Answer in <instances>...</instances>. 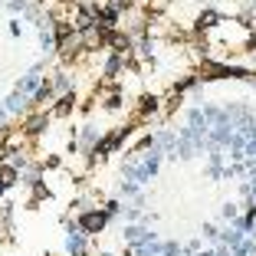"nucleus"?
I'll use <instances>...</instances> for the list:
<instances>
[{
	"label": "nucleus",
	"mask_w": 256,
	"mask_h": 256,
	"mask_svg": "<svg viewBox=\"0 0 256 256\" xmlns=\"http://www.w3.org/2000/svg\"><path fill=\"white\" fill-rule=\"evenodd\" d=\"M76 226H79L86 236H96V234H102V230L108 226V214L106 210H89V207H86V210H79Z\"/></svg>",
	"instance_id": "f257e3e1"
},
{
	"label": "nucleus",
	"mask_w": 256,
	"mask_h": 256,
	"mask_svg": "<svg viewBox=\"0 0 256 256\" xmlns=\"http://www.w3.org/2000/svg\"><path fill=\"white\" fill-rule=\"evenodd\" d=\"M0 106H4V112H7V115H23L26 108H30V96H23V92L14 89L4 102H0Z\"/></svg>",
	"instance_id": "f03ea898"
},
{
	"label": "nucleus",
	"mask_w": 256,
	"mask_h": 256,
	"mask_svg": "<svg viewBox=\"0 0 256 256\" xmlns=\"http://www.w3.org/2000/svg\"><path fill=\"white\" fill-rule=\"evenodd\" d=\"M125 236L128 243H132V246H138V243H151V240H158V234H154V230H148V226H125Z\"/></svg>",
	"instance_id": "7ed1b4c3"
},
{
	"label": "nucleus",
	"mask_w": 256,
	"mask_h": 256,
	"mask_svg": "<svg viewBox=\"0 0 256 256\" xmlns=\"http://www.w3.org/2000/svg\"><path fill=\"white\" fill-rule=\"evenodd\" d=\"M40 72H43V62L30 66V72H26V76L20 79V82H16V92H23V96H33V89L40 86Z\"/></svg>",
	"instance_id": "20e7f679"
},
{
	"label": "nucleus",
	"mask_w": 256,
	"mask_h": 256,
	"mask_svg": "<svg viewBox=\"0 0 256 256\" xmlns=\"http://www.w3.org/2000/svg\"><path fill=\"white\" fill-rule=\"evenodd\" d=\"M66 250L72 256H86L82 250H86V234L79 230V226H69V234H66Z\"/></svg>",
	"instance_id": "39448f33"
},
{
	"label": "nucleus",
	"mask_w": 256,
	"mask_h": 256,
	"mask_svg": "<svg viewBox=\"0 0 256 256\" xmlns=\"http://www.w3.org/2000/svg\"><path fill=\"white\" fill-rule=\"evenodd\" d=\"M53 98H56L53 86H50V82H40L36 89H33V98H30V106H40V108H43V106H50Z\"/></svg>",
	"instance_id": "423d86ee"
},
{
	"label": "nucleus",
	"mask_w": 256,
	"mask_h": 256,
	"mask_svg": "<svg viewBox=\"0 0 256 256\" xmlns=\"http://www.w3.org/2000/svg\"><path fill=\"white\" fill-rule=\"evenodd\" d=\"M220 23H224V16H220L214 7H207V10H200V16H197V30H214V26H220Z\"/></svg>",
	"instance_id": "0eeeda50"
},
{
	"label": "nucleus",
	"mask_w": 256,
	"mask_h": 256,
	"mask_svg": "<svg viewBox=\"0 0 256 256\" xmlns=\"http://www.w3.org/2000/svg\"><path fill=\"white\" fill-rule=\"evenodd\" d=\"M72 108H76V92L69 89V92H62V96H60V102L53 106V115H60V118H62V115H69Z\"/></svg>",
	"instance_id": "6e6552de"
},
{
	"label": "nucleus",
	"mask_w": 256,
	"mask_h": 256,
	"mask_svg": "<svg viewBox=\"0 0 256 256\" xmlns=\"http://www.w3.org/2000/svg\"><path fill=\"white\" fill-rule=\"evenodd\" d=\"M0 184H4V188H14V184H20V171H16V168H10L7 161L0 164Z\"/></svg>",
	"instance_id": "1a4fd4ad"
},
{
	"label": "nucleus",
	"mask_w": 256,
	"mask_h": 256,
	"mask_svg": "<svg viewBox=\"0 0 256 256\" xmlns=\"http://www.w3.org/2000/svg\"><path fill=\"white\" fill-rule=\"evenodd\" d=\"M50 86H53V92H60V96H62V92L72 89V79H69V72H62V69H60V72L53 76V82H50Z\"/></svg>",
	"instance_id": "9d476101"
},
{
	"label": "nucleus",
	"mask_w": 256,
	"mask_h": 256,
	"mask_svg": "<svg viewBox=\"0 0 256 256\" xmlns=\"http://www.w3.org/2000/svg\"><path fill=\"white\" fill-rule=\"evenodd\" d=\"M98 142V132H96V125H82V142H79V148H86V151H92V144Z\"/></svg>",
	"instance_id": "9b49d317"
},
{
	"label": "nucleus",
	"mask_w": 256,
	"mask_h": 256,
	"mask_svg": "<svg viewBox=\"0 0 256 256\" xmlns=\"http://www.w3.org/2000/svg\"><path fill=\"white\" fill-rule=\"evenodd\" d=\"M43 128H46V115H30V122L23 125V132H26V135H40Z\"/></svg>",
	"instance_id": "f8f14e48"
},
{
	"label": "nucleus",
	"mask_w": 256,
	"mask_h": 256,
	"mask_svg": "<svg viewBox=\"0 0 256 256\" xmlns=\"http://www.w3.org/2000/svg\"><path fill=\"white\" fill-rule=\"evenodd\" d=\"M122 66H125V56H122V53H112V56H108V62H106V76H118Z\"/></svg>",
	"instance_id": "ddd939ff"
},
{
	"label": "nucleus",
	"mask_w": 256,
	"mask_h": 256,
	"mask_svg": "<svg viewBox=\"0 0 256 256\" xmlns=\"http://www.w3.org/2000/svg\"><path fill=\"white\" fill-rule=\"evenodd\" d=\"M4 7L10 10V14H20V16H26V10L33 7L30 0H4Z\"/></svg>",
	"instance_id": "4468645a"
},
{
	"label": "nucleus",
	"mask_w": 256,
	"mask_h": 256,
	"mask_svg": "<svg viewBox=\"0 0 256 256\" xmlns=\"http://www.w3.org/2000/svg\"><path fill=\"white\" fill-rule=\"evenodd\" d=\"M158 96H142V102H138V112L142 115H148V112H158Z\"/></svg>",
	"instance_id": "2eb2a0df"
},
{
	"label": "nucleus",
	"mask_w": 256,
	"mask_h": 256,
	"mask_svg": "<svg viewBox=\"0 0 256 256\" xmlns=\"http://www.w3.org/2000/svg\"><path fill=\"white\" fill-rule=\"evenodd\" d=\"M220 214H224L226 220H236V217H240V207H236V204H230V200H226L224 207H220Z\"/></svg>",
	"instance_id": "dca6fc26"
},
{
	"label": "nucleus",
	"mask_w": 256,
	"mask_h": 256,
	"mask_svg": "<svg viewBox=\"0 0 256 256\" xmlns=\"http://www.w3.org/2000/svg\"><path fill=\"white\" fill-rule=\"evenodd\" d=\"M106 108H108V112H118V108H122V92H112V96L106 98Z\"/></svg>",
	"instance_id": "f3484780"
},
{
	"label": "nucleus",
	"mask_w": 256,
	"mask_h": 256,
	"mask_svg": "<svg viewBox=\"0 0 256 256\" xmlns=\"http://www.w3.org/2000/svg\"><path fill=\"white\" fill-rule=\"evenodd\" d=\"M118 190H122L125 197H138V184H135V181H122Z\"/></svg>",
	"instance_id": "a211bd4d"
},
{
	"label": "nucleus",
	"mask_w": 256,
	"mask_h": 256,
	"mask_svg": "<svg viewBox=\"0 0 256 256\" xmlns=\"http://www.w3.org/2000/svg\"><path fill=\"white\" fill-rule=\"evenodd\" d=\"M118 210H122V204H118V200H106V214H108V217H115Z\"/></svg>",
	"instance_id": "6ab92c4d"
},
{
	"label": "nucleus",
	"mask_w": 256,
	"mask_h": 256,
	"mask_svg": "<svg viewBox=\"0 0 256 256\" xmlns=\"http://www.w3.org/2000/svg\"><path fill=\"white\" fill-rule=\"evenodd\" d=\"M204 236H207V240H217V226L207 224V226H204Z\"/></svg>",
	"instance_id": "aec40b11"
},
{
	"label": "nucleus",
	"mask_w": 256,
	"mask_h": 256,
	"mask_svg": "<svg viewBox=\"0 0 256 256\" xmlns=\"http://www.w3.org/2000/svg\"><path fill=\"white\" fill-rule=\"evenodd\" d=\"M23 33V26H20V20H10V36H20Z\"/></svg>",
	"instance_id": "412c9836"
},
{
	"label": "nucleus",
	"mask_w": 256,
	"mask_h": 256,
	"mask_svg": "<svg viewBox=\"0 0 256 256\" xmlns=\"http://www.w3.org/2000/svg\"><path fill=\"white\" fill-rule=\"evenodd\" d=\"M184 253H200V240H190L188 246H184Z\"/></svg>",
	"instance_id": "4be33fe9"
},
{
	"label": "nucleus",
	"mask_w": 256,
	"mask_h": 256,
	"mask_svg": "<svg viewBox=\"0 0 256 256\" xmlns=\"http://www.w3.org/2000/svg\"><path fill=\"white\" fill-rule=\"evenodd\" d=\"M108 4H112V7H118V10H125V7H132L135 0H108Z\"/></svg>",
	"instance_id": "5701e85b"
},
{
	"label": "nucleus",
	"mask_w": 256,
	"mask_h": 256,
	"mask_svg": "<svg viewBox=\"0 0 256 256\" xmlns=\"http://www.w3.org/2000/svg\"><path fill=\"white\" fill-rule=\"evenodd\" d=\"M246 50H253V53H256V33H250V36H246Z\"/></svg>",
	"instance_id": "b1692460"
},
{
	"label": "nucleus",
	"mask_w": 256,
	"mask_h": 256,
	"mask_svg": "<svg viewBox=\"0 0 256 256\" xmlns=\"http://www.w3.org/2000/svg\"><path fill=\"white\" fill-rule=\"evenodd\" d=\"M4 118H7V112H4V106H0V122H4Z\"/></svg>",
	"instance_id": "393cba45"
},
{
	"label": "nucleus",
	"mask_w": 256,
	"mask_h": 256,
	"mask_svg": "<svg viewBox=\"0 0 256 256\" xmlns=\"http://www.w3.org/2000/svg\"><path fill=\"white\" fill-rule=\"evenodd\" d=\"M98 256H115V253H98Z\"/></svg>",
	"instance_id": "a878e982"
}]
</instances>
